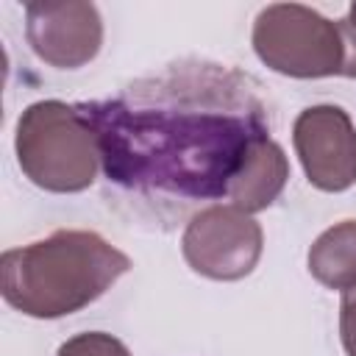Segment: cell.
Instances as JSON below:
<instances>
[{"mask_svg":"<svg viewBox=\"0 0 356 356\" xmlns=\"http://www.w3.org/2000/svg\"><path fill=\"white\" fill-rule=\"evenodd\" d=\"M72 108L95 139L108 206L161 231L228 200L273 125L259 81L206 58L167 64Z\"/></svg>","mask_w":356,"mask_h":356,"instance_id":"1","label":"cell"},{"mask_svg":"<svg viewBox=\"0 0 356 356\" xmlns=\"http://www.w3.org/2000/svg\"><path fill=\"white\" fill-rule=\"evenodd\" d=\"M131 259L92 231L53 236L3 253V298L31 317H61L100 298Z\"/></svg>","mask_w":356,"mask_h":356,"instance_id":"2","label":"cell"},{"mask_svg":"<svg viewBox=\"0 0 356 356\" xmlns=\"http://www.w3.org/2000/svg\"><path fill=\"white\" fill-rule=\"evenodd\" d=\"M17 153L25 175L50 192H78L100 167L92 134L75 108L58 100L25 108L17 125Z\"/></svg>","mask_w":356,"mask_h":356,"instance_id":"3","label":"cell"},{"mask_svg":"<svg viewBox=\"0 0 356 356\" xmlns=\"http://www.w3.org/2000/svg\"><path fill=\"white\" fill-rule=\"evenodd\" d=\"M261 253V228L236 206H211L189 220L184 256L209 278H242Z\"/></svg>","mask_w":356,"mask_h":356,"instance_id":"4","label":"cell"},{"mask_svg":"<svg viewBox=\"0 0 356 356\" xmlns=\"http://www.w3.org/2000/svg\"><path fill=\"white\" fill-rule=\"evenodd\" d=\"M295 147L309 181L342 192L356 181V131L339 106H314L295 120Z\"/></svg>","mask_w":356,"mask_h":356,"instance_id":"5","label":"cell"},{"mask_svg":"<svg viewBox=\"0 0 356 356\" xmlns=\"http://www.w3.org/2000/svg\"><path fill=\"white\" fill-rule=\"evenodd\" d=\"M309 270L331 289L345 292L356 286V220H345L320 234L309 250Z\"/></svg>","mask_w":356,"mask_h":356,"instance_id":"6","label":"cell"},{"mask_svg":"<svg viewBox=\"0 0 356 356\" xmlns=\"http://www.w3.org/2000/svg\"><path fill=\"white\" fill-rule=\"evenodd\" d=\"M284 184H286V159L284 150L270 139L248 164L228 200L242 211H259L278 197Z\"/></svg>","mask_w":356,"mask_h":356,"instance_id":"7","label":"cell"},{"mask_svg":"<svg viewBox=\"0 0 356 356\" xmlns=\"http://www.w3.org/2000/svg\"><path fill=\"white\" fill-rule=\"evenodd\" d=\"M58 356H131L125 350V345L108 334L92 331V334H81L70 342H64L58 348Z\"/></svg>","mask_w":356,"mask_h":356,"instance_id":"8","label":"cell"},{"mask_svg":"<svg viewBox=\"0 0 356 356\" xmlns=\"http://www.w3.org/2000/svg\"><path fill=\"white\" fill-rule=\"evenodd\" d=\"M339 331H342V345L348 356H356V286L345 289L342 295V309H339Z\"/></svg>","mask_w":356,"mask_h":356,"instance_id":"9","label":"cell"}]
</instances>
